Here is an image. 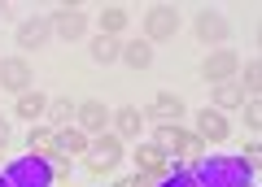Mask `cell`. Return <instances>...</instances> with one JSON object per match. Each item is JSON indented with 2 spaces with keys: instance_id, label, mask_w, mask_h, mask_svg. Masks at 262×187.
Masks as SVG:
<instances>
[{
  "instance_id": "1",
  "label": "cell",
  "mask_w": 262,
  "mask_h": 187,
  "mask_svg": "<svg viewBox=\"0 0 262 187\" xmlns=\"http://www.w3.org/2000/svg\"><path fill=\"white\" fill-rule=\"evenodd\" d=\"M196 187H253V170L241 157H201L192 166Z\"/></svg>"
},
{
  "instance_id": "2",
  "label": "cell",
  "mask_w": 262,
  "mask_h": 187,
  "mask_svg": "<svg viewBox=\"0 0 262 187\" xmlns=\"http://www.w3.org/2000/svg\"><path fill=\"white\" fill-rule=\"evenodd\" d=\"M5 178H9L13 187H53L57 170L48 157H39V152H27V157H18L9 170H5Z\"/></svg>"
},
{
  "instance_id": "3",
  "label": "cell",
  "mask_w": 262,
  "mask_h": 187,
  "mask_svg": "<svg viewBox=\"0 0 262 187\" xmlns=\"http://www.w3.org/2000/svg\"><path fill=\"white\" fill-rule=\"evenodd\" d=\"M118 161H122V140H118L114 131H110V135H96V144L83 152V166H88V174H92V178L110 174Z\"/></svg>"
},
{
  "instance_id": "4",
  "label": "cell",
  "mask_w": 262,
  "mask_h": 187,
  "mask_svg": "<svg viewBox=\"0 0 262 187\" xmlns=\"http://www.w3.org/2000/svg\"><path fill=\"white\" fill-rule=\"evenodd\" d=\"M48 22H53V35H61V39H83L92 13H88L83 5H57V9L48 13Z\"/></svg>"
},
{
  "instance_id": "5",
  "label": "cell",
  "mask_w": 262,
  "mask_h": 187,
  "mask_svg": "<svg viewBox=\"0 0 262 187\" xmlns=\"http://www.w3.org/2000/svg\"><path fill=\"white\" fill-rule=\"evenodd\" d=\"M179 35V9L175 5H153L144 13V39L149 44H166V39Z\"/></svg>"
},
{
  "instance_id": "6",
  "label": "cell",
  "mask_w": 262,
  "mask_h": 187,
  "mask_svg": "<svg viewBox=\"0 0 262 187\" xmlns=\"http://www.w3.org/2000/svg\"><path fill=\"white\" fill-rule=\"evenodd\" d=\"M236 74H241V52H232V48H214L201 61V78L206 83H236Z\"/></svg>"
},
{
  "instance_id": "7",
  "label": "cell",
  "mask_w": 262,
  "mask_h": 187,
  "mask_svg": "<svg viewBox=\"0 0 262 187\" xmlns=\"http://www.w3.org/2000/svg\"><path fill=\"white\" fill-rule=\"evenodd\" d=\"M0 87H5V92H13V96H22V92H31V87H35V70H31V61H27L22 52L0 61Z\"/></svg>"
},
{
  "instance_id": "8",
  "label": "cell",
  "mask_w": 262,
  "mask_h": 187,
  "mask_svg": "<svg viewBox=\"0 0 262 187\" xmlns=\"http://www.w3.org/2000/svg\"><path fill=\"white\" fill-rule=\"evenodd\" d=\"M144 122H153V126H179V118H184V100H179L175 92H158L149 100V109H140Z\"/></svg>"
},
{
  "instance_id": "9",
  "label": "cell",
  "mask_w": 262,
  "mask_h": 187,
  "mask_svg": "<svg viewBox=\"0 0 262 187\" xmlns=\"http://www.w3.org/2000/svg\"><path fill=\"white\" fill-rule=\"evenodd\" d=\"M13 39H18L22 52H31V48H44L48 39H53V22L39 18V13H31V18L18 22V31H13Z\"/></svg>"
},
{
  "instance_id": "10",
  "label": "cell",
  "mask_w": 262,
  "mask_h": 187,
  "mask_svg": "<svg viewBox=\"0 0 262 187\" xmlns=\"http://www.w3.org/2000/svg\"><path fill=\"white\" fill-rule=\"evenodd\" d=\"M114 113L105 109V100H79L75 104V126L83 135H105V126H110Z\"/></svg>"
},
{
  "instance_id": "11",
  "label": "cell",
  "mask_w": 262,
  "mask_h": 187,
  "mask_svg": "<svg viewBox=\"0 0 262 187\" xmlns=\"http://www.w3.org/2000/svg\"><path fill=\"white\" fill-rule=\"evenodd\" d=\"M227 135H232V122H227V113L210 109V104L196 113V140H201V144H223Z\"/></svg>"
},
{
  "instance_id": "12",
  "label": "cell",
  "mask_w": 262,
  "mask_h": 187,
  "mask_svg": "<svg viewBox=\"0 0 262 187\" xmlns=\"http://www.w3.org/2000/svg\"><path fill=\"white\" fill-rule=\"evenodd\" d=\"M192 31H196L201 44H223V39L232 35V22H227L223 13H214V9H201V13L192 18Z\"/></svg>"
},
{
  "instance_id": "13",
  "label": "cell",
  "mask_w": 262,
  "mask_h": 187,
  "mask_svg": "<svg viewBox=\"0 0 262 187\" xmlns=\"http://www.w3.org/2000/svg\"><path fill=\"white\" fill-rule=\"evenodd\" d=\"M92 148V135H83L79 126H61V131L53 135V152L61 161H70V157H83V152Z\"/></svg>"
},
{
  "instance_id": "14",
  "label": "cell",
  "mask_w": 262,
  "mask_h": 187,
  "mask_svg": "<svg viewBox=\"0 0 262 187\" xmlns=\"http://www.w3.org/2000/svg\"><path fill=\"white\" fill-rule=\"evenodd\" d=\"M114 135L118 140H140V131H144V113L136 109V104H122V109H114Z\"/></svg>"
},
{
  "instance_id": "15",
  "label": "cell",
  "mask_w": 262,
  "mask_h": 187,
  "mask_svg": "<svg viewBox=\"0 0 262 187\" xmlns=\"http://www.w3.org/2000/svg\"><path fill=\"white\" fill-rule=\"evenodd\" d=\"M136 166H140V174H149V178H166L170 174L166 152H158L153 144H140V148H136Z\"/></svg>"
},
{
  "instance_id": "16",
  "label": "cell",
  "mask_w": 262,
  "mask_h": 187,
  "mask_svg": "<svg viewBox=\"0 0 262 187\" xmlns=\"http://www.w3.org/2000/svg\"><path fill=\"white\" fill-rule=\"evenodd\" d=\"M44 109H48V96L44 92H22V96H13V113L18 118H27V122H35V118H44Z\"/></svg>"
},
{
  "instance_id": "17",
  "label": "cell",
  "mask_w": 262,
  "mask_h": 187,
  "mask_svg": "<svg viewBox=\"0 0 262 187\" xmlns=\"http://www.w3.org/2000/svg\"><path fill=\"white\" fill-rule=\"evenodd\" d=\"M153 148L158 152H184V144H188V131L184 126H153Z\"/></svg>"
},
{
  "instance_id": "18",
  "label": "cell",
  "mask_w": 262,
  "mask_h": 187,
  "mask_svg": "<svg viewBox=\"0 0 262 187\" xmlns=\"http://www.w3.org/2000/svg\"><path fill=\"white\" fill-rule=\"evenodd\" d=\"M118 61H122V66H131V70H149L153 66V44H149V39H131V44H122Z\"/></svg>"
},
{
  "instance_id": "19",
  "label": "cell",
  "mask_w": 262,
  "mask_h": 187,
  "mask_svg": "<svg viewBox=\"0 0 262 187\" xmlns=\"http://www.w3.org/2000/svg\"><path fill=\"white\" fill-rule=\"evenodd\" d=\"M96 22H101V35H114V39H118V31H127L131 13L122 9V5H105V9L96 13Z\"/></svg>"
},
{
  "instance_id": "20",
  "label": "cell",
  "mask_w": 262,
  "mask_h": 187,
  "mask_svg": "<svg viewBox=\"0 0 262 187\" xmlns=\"http://www.w3.org/2000/svg\"><path fill=\"white\" fill-rule=\"evenodd\" d=\"M88 52H92V61H96V66H114V61L122 57V44H118L114 35H96Z\"/></svg>"
},
{
  "instance_id": "21",
  "label": "cell",
  "mask_w": 262,
  "mask_h": 187,
  "mask_svg": "<svg viewBox=\"0 0 262 187\" xmlns=\"http://www.w3.org/2000/svg\"><path fill=\"white\" fill-rule=\"evenodd\" d=\"M241 104H245V92L236 83H214V104H210V109L227 113V109H241Z\"/></svg>"
},
{
  "instance_id": "22",
  "label": "cell",
  "mask_w": 262,
  "mask_h": 187,
  "mask_svg": "<svg viewBox=\"0 0 262 187\" xmlns=\"http://www.w3.org/2000/svg\"><path fill=\"white\" fill-rule=\"evenodd\" d=\"M44 118H48V126H53V131H61V126H70V118H75V104L66 100V96H57V100H48Z\"/></svg>"
},
{
  "instance_id": "23",
  "label": "cell",
  "mask_w": 262,
  "mask_h": 187,
  "mask_svg": "<svg viewBox=\"0 0 262 187\" xmlns=\"http://www.w3.org/2000/svg\"><path fill=\"white\" fill-rule=\"evenodd\" d=\"M53 135H57L53 126H31V135H27V148L44 157V152H53Z\"/></svg>"
},
{
  "instance_id": "24",
  "label": "cell",
  "mask_w": 262,
  "mask_h": 187,
  "mask_svg": "<svg viewBox=\"0 0 262 187\" xmlns=\"http://www.w3.org/2000/svg\"><path fill=\"white\" fill-rule=\"evenodd\" d=\"M236 87H241V92H249V100L262 92V66H258V61H249V66H245V78H241Z\"/></svg>"
},
{
  "instance_id": "25",
  "label": "cell",
  "mask_w": 262,
  "mask_h": 187,
  "mask_svg": "<svg viewBox=\"0 0 262 187\" xmlns=\"http://www.w3.org/2000/svg\"><path fill=\"white\" fill-rule=\"evenodd\" d=\"M158 187H196V178H192V170H179V166H175Z\"/></svg>"
},
{
  "instance_id": "26",
  "label": "cell",
  "mask_w": 262,
  "mask_h": 187,
  "mask_svg": "<svg viewBox=\"0 0 262 187\" xmlns=\"http://www.w3.org/2000/svg\"><path fill=\"white\" fill-rule=\"evenodd\" d=\"M241 109H245V126H249V131H258V126H262V104H258V96H253L249 104H241Z\"/></svg>"
},
{
  "instance_id": "27",
  "label": "cell",
  "mask_w": 262,
  "mask_h": 187,
  "mask_svg": "<svg viewBox=\"0 0 262 187\" xmlns=\"http://www.w3.org/2000/svg\"><path fill=\"white\" fill-rule=\"evenodd\" d=\"M241 161H245L249 170H258V161H262V144H258V140H249V144H245V157H241Z\"/></svg>"
},
{
  "instance_id": "28",
  "label": "cell",
  "mask_w": 262,
  "mask_h": 187,
  "mask_svg": "<svg viewBox=\"0 0 262 187\" xmlns=\"http://www.w3.org/2000/svg\"><path fill=\"white\" fill-rule=\"evenodd\" d=\"M9 140H13V126H9V118H0V152L9 148Z\"/></svg>"
},
{
  "instance_id": "29",
  "label": "cell",
  "mask_w": 262,
  "mask_h": 187,
  "mask_svg": "<svg viewBox=\"0 0 262 187\" xmlns=\"http://www.w3.org/2000/svg\"><path fill=\"white\" fill-rule=\"evenodd\" d=\"M114 187H131V178H122V183H114Z\"/></svg>"
},
{
  "instance_id": "30",
  "label": "cell",
  "mask_w": 262,
  "mask_h": 187,
  "mask_svg": "<svg viewBox=\"0 0 262 187\" xmlns=\"http://www.w3.org/2000/svg\"><path fill=\"white\" fill-rule=\"evenodd\" d=\"M0 187H13V183H9V178H0Z\"/></svg>"
}]
</instances>
